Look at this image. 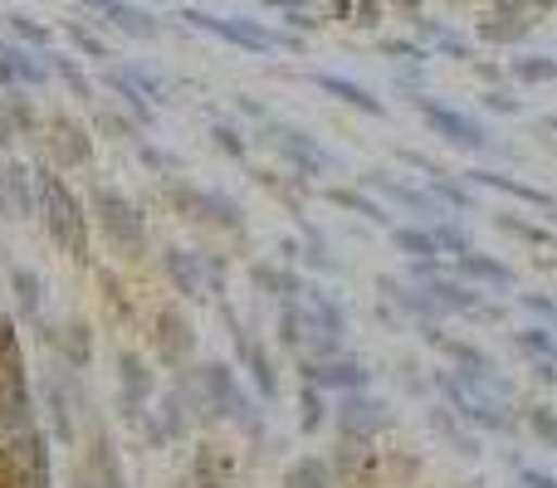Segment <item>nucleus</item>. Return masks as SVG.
<instances>
[{
	"mask_svg": "<svg viewBox=\"0 0 557 488\" xmlns=\"http://www.w3.org/2000/svg\"><path fill=\"white\" fill-rule=\"evenodd\" d=\"M84 5H93V10H107V0H84Z\"/></svg>",
	"mask_w": 557,
	"mask_h": 488,
	"instance_id": "7",
	"label": "nucleus"
},
{
	"mask_svg": "<svg viewBox=\"0 0 557 488\" xmlns=\"http://www.w3.org/2000/svg\"><path fill=\"white\" fill-rule=\"evenodd\" d=\"M68 39H74V44L84 49L88 59H107V44L93 35V29H84V25H68Z\"/></svg>",
	"mask_w": 557,
	"mask_h": 488,
	"instance_id": "4",
	"label": "nucleus"
},
{
	"mask_svg": "<svg viewBox=\"0 0 557 488\" xmlns=\"http://www.w3.org/2000/svg\"><path fill=\"white\" fill-rule=\"evenodd\" d=\"M54 68H59V74H64V84H68V88H74V93H78V98H88V78H84V74H78V64H74V59L54 54Z\"/></svg>",
	"mask_w": 557,
	"mask_h": 488,
	"instance_id": "5",
	"label": "nucleus"
},
{
	"mask_svg": "<svg viewBox=\"0 0 557 488\" xmlns=\"http://www.w3.org/2000/svg\"><path fill=\"white\" fill-rule=\"evenodd\" d=\"M0 54L10 59V68H15L20 84H45V78H49V68L35 64V54H29L25 44H0Z\"/></svg>",
	"mask_w": 557,
	"mask_h": 488,
	"instance_id": "2",
	"label": "nucleus"
},
{
	"mask_svg": "<svg viewBox=\"0 0 557 488\" xmlns=\"http://www.w3.org/2000/svg\"><path fill=\"white\" fill-rule=\"evenodd\" d=\"M5 20H10V29H15L20 44H35V49H45V44H49V29H45V25H35L29 15H5Z\"/></svg>",
	"mask_w": 557,
	"mask_h": 488,
	"instance_id": "3",
	"label": "nucleus"
},
{
	"mask_svg": "<svg viewBox=\"0 0 557 488\" xmlns=\"http://www.w3.org/2000/svg\"><path fill=\"white\" fill-rule=\"evenodd\" d=\"M15 84H20V78H15V68H10V59L0 54V88H10V93H15Z\"/></svg>",
	"mask_w": 557,
	"mask_h": 488,
	"instance_id": "6",
	"label": "nucleus"
},
{
	"mask_svg": "<svg viewBox=\"0 0 557 488\" xmlns=\"http://www.w3.org/2000/svg\"><path fill=\"white\" fill-rule=\"evenodd\" d=\"M186 20H195L201 29H215V35H225V39H235V44H250V49H264V35H254L250 25H230V20H211V15H201V10H186Z\"/></svg>",
	"mask_w": 557,
	"mask_h": 488,
	"instance_id": "1",
	"label": "nucleus"
}]
</instances>
